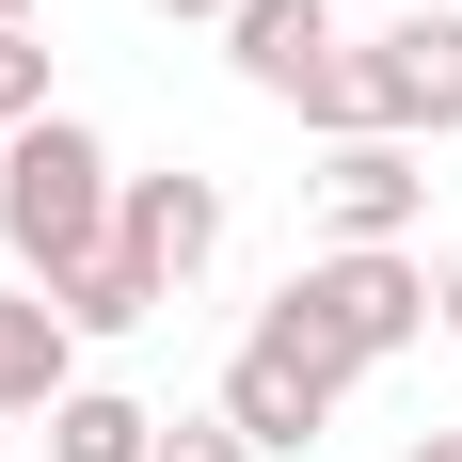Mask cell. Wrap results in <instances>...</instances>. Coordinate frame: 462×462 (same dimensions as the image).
Instances as JSON below:
<instances>
[{
    "label": "cell",
    "instance_id": "obj_11",
    "mask_svg": "<svg viewBox=\"0 0 462 462\" xmlns=\"http://www.w3.org/2000/svg\"><path fill=\"white\" fill-rule=\"evenodd\" d=\"M48 112H64V96H48V48H32V32H0V143L48 128Z\"/></svg>",
    "mask_w": 462,
    "mask_h": 462
},
{
    "label": "cell",
    "instance_id": "obj_6",
    "mask_svg": "<svg viewBox=\"0 0 462 462\" xmlns=\"http://www.w3.org/2000/svg\"><path fill=\"white\" fill-rule=\"evenodd\" d=\"M303 208H319V239H415V208H430V160L399 128H367V143H319V176H303Z\"/></svg>",
    "mask_w": 462,
    "mask_h": 462
},
{
    "label": "cell",
    "instance_id": "obj_14",
    "mask_svg": "<svg viewBox=\"0 0 462 462\" xmlns=\"http://www.w3.org/2000/svg\"><path fill=\"white\" fill-rule=\"evenodd\" d=\"M160 16H208V32H224V16H239V0H160Z\"/></svg>",
    "mask_w": 462,
    "mask_h": 462
},
{
    "label": "cell",
    "instance_id": "obj_5",
    "mask_svg": "<svg viewBox=\"0 0 462 462\" xmlns=\"http://www.w3.org/2000/svg\"><path fill=\"white\" fill-rule=\"evenodd\" d=\"M351 64H367V128H399V143H462V16H383Z\"/></svg>",
    "mask_w": 462,
    "mask_h": 462
},
{
    "label": "cell",
    "instance_id": "obj_15",
    "mask_svg": "<svg viewBox=\"0 0 462 462\" xmlns=\"http://www.w3.org/2000/svg\"><path fill=\"white\" fill-rule=\"evenodd\" d=\"M399 462H462V430H430V447H399Z\"/></svg>",
    "mask_w": 462,
    "mask_h": 462
},
{
    "label": "cell",
    "instance_id": "obj_16",
    "mask_svg": "<svg viewBox=\"0 0 462 462\" xmlns=\"http://www.w3.org/2000/svg\"><path fill=\"white\" fill-rule=\"evenodd\" d=\"M0 32H32V0H0Z\"/></svg>",
    "mask_w": 462,
    "mask_h": 462
},
{
    "label": "cell",
    "instance_id": "obj_7",
    "mask_svg": "<svg viewBox=\"0 0 462 462\" xmlns=\"http://www.w3.org/2000/svg\"><path fill=\"white\" fill-rule=\"evenodd\" d=\"M112 239H128L160 287H191L208 255H224V176H176V160H160V176H128V191H112Z\"/></svg>",
    "mask_w": 462,
    "mask_h": 462
},
{
    "label": "cell",
    "instance_id": "obj_12",
    "mask_svg": "<svg viewBox=\"0 0 462 462\" xmlns=\"http://www.w3.org/2000/svg\"><path fill=\"white\" fill-rule=\"evenodd\" d=\"M160 462H255V430L208 399V415H160Z\"/></svg>",
    "mask_w": 462,
    "mask_h": 462
},
{
    "label": "cell",
    "instance_id": "obj_8",
    "mask_svg": "<svg viewBox=\"0 0 462 462\" xmlns=\"http://www.w3.org/2000/svg\"><path fill=\"white\" fill-rule=\"evenodd\" d=\"M64 383H80V335L48 319V287H0V430H48Z\"/></svg>",
    "mask_w": 462,
    "mask_h": 462
},
{
    "label": "cell",
    "instance_id": "obj_13",
    "mask_svg": "<svg viewBox=\"0 0 462 462\" xmlns=\"http://www.w3.org/2000/svg\"><path fill=\"white\" fill-rule=\"evenodd\" d=\"M430 335H462V255H447V272H430Z\"/></svg>",
    "mask_w": 462,
    "mask_h": 462
},
{
    "label": "cell",
    "instance_id": "obj_10",
    "mask_svg": "<svg viewBox=\"0 0 462 462\" xmlns=\"http://www.w3.org/2000/svg\"><path fill=\"white\" fill-rule=\"evenodd\" d=\"M48 462H160V415L128 383H64L48 399Z\"/></svg>",
    "mask_w": 462,
    "mask_h": 462
},
{
    "label": "cell",
    "instance_id": "obj_4",
    "mask_svg": "<svg viewBox=\"0 0 462 462\" xmlns=\"http://www.w3.org/2000/svg\"><path fill=\"white\" fill-rule=\"evenodd\" d=\"M351 383H367V367H335L303 319H272V303H255V335L224 351V415L255 430V462H303L335 415H351Z\"/></svg>",
    "mask_w": 462,
    "mask_h": 462
},
{
    "label": "cell",
    "instance_id": "obj_1",
    "mask_svg": "<svg viewBox=\"0 0 462 462\" xmlns=\"http://www.w3.org/2000/svg\"><path fill=\"white\" fill-rule=\"evenodd\" d=\"M112 191H128V160L80 112H48V128L0 143V255H16V287H64L80 255H112Z\"/></svg>",
    "mask_w": 462,
    "mask_h": 462
},
{
    "label": "cell",
    "instance_id": "obj_17",
    "mask_svg": "<svg viewBox=\"0 0 462 462\" xmlns=\"http://www.w3.org/2000/svg\"><path fill=\"white\" fill-rule=\"evenodd\" d=\"M399 16H462V0H399Z\"/></svg>",
    "mask_w": 462,
    "mask_h": 462
},
{
    "label": "cell",
    "instance_id": "obj_9",
    "mask_svg": "<svg viewBox=\"0 0 462 462\" xmlns=\"http://www.w3.org/2000/svg\"><path fill=\"white\" fill-rule=\"evenodd\" d=\"M160 303H176V287L143 272L128 239H112V255H80V272L48 287V319H64V335H143V319H160Z\"/></svg>",
    "mask_w": 462,
    "mask_h": 462
},
{
    "label": "cell",
    "instance_id": "obj_2",
    "mask_svg": "<svg viewBox=\"0 0 462 462\" xmlns=\"http://www.w3.org/2000/svg\"><path fill=\"white\" fill-rule=\"evenodd\" d=\"M272 319H303L335 367H383V351H415V335H430V272H415V239H367V255L319 239V255L272 287Z\"/></svg>",
    "mask_w": 462,
    "mask_h": 462
},
{
    "label": "cell",
    "instance_id": "obj_3",
    "mask_svg": "<svg viewBox=\"0 0 462 462\" xmlns=\"http://www.w3.org/2000/svg\"><path fill=\"white\" fill-rule=\"evenodd\" d=\"M224 64L272 96V112H303L319 143H367V64H351V32H335V0H239Z\"/></svg>",
    "mask_w": 462,
    "mask_h": 462
}]
</instances>
